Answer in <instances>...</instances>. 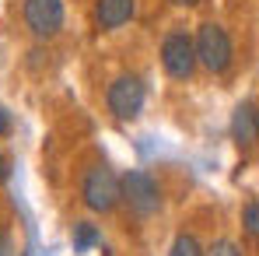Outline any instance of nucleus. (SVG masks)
I'll list each match as a JSON object with an SVG mask.
<instances>
[{
	"instance_id": "f257e3e1",
	"label": "nucleus",
	"mask_w": 259,
	"mask_h": 256,
	"mask_svg": "<svg viewBox=\"0 0 259 256\" xmlns=\"http://www.w3.org/2000/svg\"><path fill=\"white\" fill-rule=\"evenodd\" d=\"M81 200H84L88 211H98V214L116 211V204L123 200V190H119L116 172L105 169V165H95L84 175V182H81Z\"/></svg>"
},
{
	"instance_id": "f03ea898",
	"label": "nucleus",
	"mask_w": 259,
	"mask_h": 256,
	"mask_svg": "<svg viewBox=\"0 0 259 256\" xmlns=\"http://www.w3.org/2000/svg\"><path fill=\"white\" fill-rule=\"evenodd\" d=\"M193 43H196V60L210 74H224L231 67V39H228V32L221 25H214V21L200 25V32H196Z\"/></svg>"
},
{
	"instance_id": "7ed1b4c3",
	"label": "nucleus",
	"mask_w": 259,
	"mask_h": 256,
	"mask_svg": "<svg viewBox=\"0 0 259 256\" xmlns=\"http://www.w3.org/2000/svg\"><path fill=\"white\" fill-rule=\"evenodd\" d=\"M119 190H123V204L137 217H151V214L161 207V190H158V182L147 172H137V169L126 172L119 179Z\"/></svg>"
},
{
	"instance_id": "20e7f679",
	"label": "nucleus",
	"mask_w": 259,
	"mask_h": 256,
	"mask_svg": "<svg viewBox=\"0 0 259 256\" xmlns=\"http://www.w3.org/2000/svg\"><path fill=\"white\" fill-rule=\"evenodd\" d=\"M144 98H147V91H144V81H140L137 74L116 78V81L109 85V95H105L109 113H112L116 120H137L140 109H144Z\"/></svg>"
},
{
	"instance_id": "39448f33",
	"label": "nucleus",
	"mask_w": 259,
	"mask_h": 256,
	"mask_svg": "<svg viewBox=\"0 0 259 256\" xmlns=\"http://www.w3.org/2000/svg\"><path fill=\"white\" fill-rule=\"evenodd\" d=\"M161 63H165V70H168V78L175 81H189L193 78V70H196V43L186 35V32H172V35H165V43H161Z\"/></svg>"
},
{
	"instance_id": "423d86ee",
	"label": "nucleus",
	"mask_w": 259,
	"mask_h": 256,
	"mask_svg": "<svg viewBox=\"0 0 259 256\" xmlns=\"http://www.w3.org/2000/svg\"><path fill=\"white\" fill-rule=\"evenodd\" d=\"M25 25L35 39H53L63 28V0H25Z\"/></svg>"
},
{
	"instance_id": "0eeeda50",
	"label": "nucleus",
	"mask_w": 259,
	"mask_h": 256,
	"mask_svg": "<svg viewBox=\"0 0 259 256\" xmlns=\"http://www.w3.org/2000/svg\"><path fill=\"white\" fill-rule=\"evenodd\" d=\"M231 137H235L238 148L259 144V109L252 102H242V105L231 113Z\"/></svg>"
},
{
	"instance_id": "6e6552de",
	"label": "nucleus",
	"mask_w": 259,
	"mask_h": 256,
	"mask_svg": "<svg viewBox=\"0 0 259 256\" xmlns=\"http://www.w3.org/2000/svg\"><path fill=\"white\" fill-rule=\"evenodd\" d=\"M137 11V0H98L95 4V18H98V28L112 32V28H123Z\"/></svg>"
},
{
	"instance_id": "1a4fd4ad",
	"label": "nucleus",
	"mask_w": 259,
	"mask_h": 256,
	"mask_svg": "<svg viewBox=\"0 0 259 256\" xmlns=\"http://www.w3.org/2000/svg\"><path fill=\"white\" fill-rule=\"evenodd\" d=\"M102 242V235H98V228L91 225V221H77L74 225V249L77 253H88L91 246H98Z\"/></svg>"
},
{
	"instance_id": "9d476101",
	"label": "nucleus",
	"mask_w": 259,
	"mask_h": 256,
	"mask_svg": "<svg viewBox=\"0 0 259 256\" xmlns=\"http://www.w3.org/2000/svg\"><path fill=\"white\" fill-rule=\"evenodd\" d=\"M168 256H207V253L200 249V242H196L193 235H175L172 253H168Z\"/></svg>"
},
{
	"instance_id": "9b49d317",
	"label": "nucleus",
	"mask_w": 259,
	"mask_h": 256,
	"mask_svg": "<svg viewBox=\"0 0 259 256\" xmlns=\"http://www.w3.org/2000/svg\"><path fill=\"white\" fill-rule=\"evenodd\" d=\"M242 217H245V232H249L252 239H259V200H252Z\"/></svg>"
},
{
	"instance_id": "f8f14e48",
	"label": "nucleus",
	"mask_w": 259,
	"mask_h": 256,
	"mask_svg": "<svg viewBox=\"0 0 259 256\" xmlns=\"http://www.w3.org/2000/svg\"><path fill=\"white\" fill-rule=\"evenodd\" d=\"M207 256H242V249H238L231 239H217L214 246L207 249Z\"/></svg>"
},
{
	"instance_id": "ddd939ff",
	"label": "nucleus",
	"mask_w": 259,
	"mask_h": 256,
	"mask_svg": "<svg viewBox=\"0 0 259 256\" xmlns=\"http://www.w3.org/2000/svg\"><path fill=\"white\" fill-rule=\"evenodd\" d=\"M0 256H18V253H14V242H11L4 232H0Z\"/></svg>"
},
{
	"instance_id": "4468645a",
	"label": "nucleus",
	"mask_w": 259,
	"mask_h": 256,
	"mask_svg": "<svg viewBox=\"0 0 259 256\" xmlns=\"http://www.w3.org/2000/svg\"><path fill=\"white\" fill-rule=\"evenodd\" d=\"M7 130H11V113H7V109H0V137H4Z\"/></svg>"
},
{
	"instance_id": "2eb2a0df",
	"label": "nucleus",
	"mask_w": 259,
	"mask_h": 256,
	"mask_svg": "<svg viewBox=\"0 0 259 256\" xmlns=\"http://www.w3.org/2000/svg\"><path fill=\"white\" fill-rule=\"evenodd\" d=\"M7 175H11V165H7V158H4V155H0V182H4V179H7Z\"/></svg>"
},
{
	"instance_id": "dca6fc26",
	"label": "nucleus",
	"mask_w": 259,
	"mask_h": 256,
	"mask_svg": "<svg viewBox=\"0 0 259 256\" xmlns=\"http://www.w3.org/2000/svg\"><path fill=\"white\" fill-rule=\"evenodd\" d=\"M172 4H179V7H196L200 0H172Z\"/></svg>"
}]
</instances>
